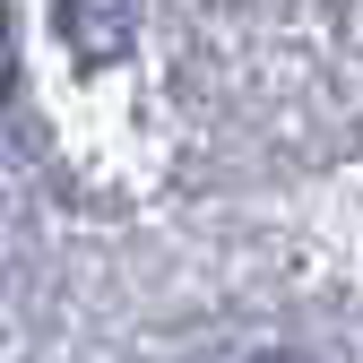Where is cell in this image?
<instances>
[{"instance_id": "obj_2", "label": "cell", "mask_w": 363, "mask_h": 363, "mask_svg": "<svg viewBox=\"0 0 363 363\" xmlns=\"http://www.w3.org/2000/svg\"><path fill=\"white\" fill-rule=\"evenodd\" d=\"M18 96V35H9V9H0V104Z\"/></svg>"}, {"instance_id": "obj_1", "label": "cell", "mask_w": 363, "mask_h": 363, "mask_svg": "<svg viewBox=\"0 0 363 363\" xmlns=\"http://www.w3.org/2000/svg\"><path fill=\"white\" fill-rule=\"evenodd\" d=\"M61 26H69L78 61H121L130 52V9L121 0H61Z\"/></svg>"}, {"instance_id": "obj_3", "label": "cell", "mask_w": 363, "mask_h": 363, "mask_svg": "<svg viewBox=\"0 0 363 363\" xmlns=\"http://www.w3.org/2000/svg\"><path fill=\"white\" fill-rule=\"evenodd\" d=\"M259 363H294V354H259Z\"/></svg>"}]
</instances>
